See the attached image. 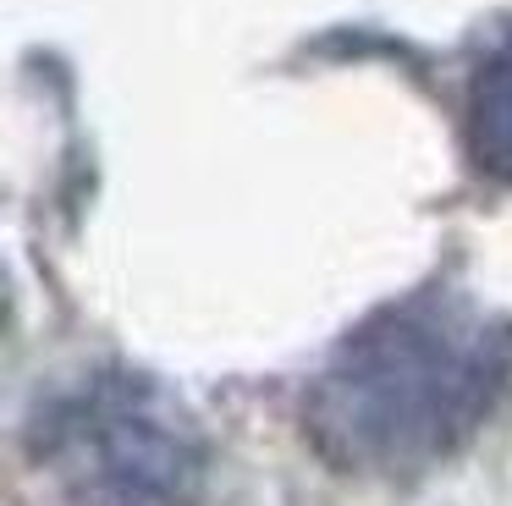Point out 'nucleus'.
Masks as SVG:
<instances>
[{
  "instance_id": "2",
  "label": "nucleus",
  "mask_w": 512,
  "mask_h": 506,
  "mask_svg": "<svg viewBox=\"0 0 512 506\" xmlns=\"http://www.w3.org/2000/svg\"><path fill=\"white\" fill-rule=\"evenodd\" d=\"M39 462L67 506H193L204 451L149 385L100 374L39 418Z\"/></svg>"
},
{
  "instance_id": "3",
  "label": "nucleus",
  "mask_w": 512,
  "mask_h": 506,
  "mask_svg": "<svg viewBox=\"0 0 512 506\" xmlns=\"http://www.w3.org/2000/svg\"><path fill=\"white\" fill-rule=\"evenodd\" d=\"M463 143L468 160L496 182H512V39L490 44L468 72L463 99Z\"/></svg>"
},
{
  "instance_id": "1",
  "label": "nucleus",
  "mask_w": 512,
  "mask_h": 506,
  "mask_svg": "<svg viewBox=\"0 0 512 506\" xmlns=\"http://www.w3.org/2000/svg\"><path fill=\"white\" fill-rule=\"evenodd\" d=\"M512 380V325L446 292H413L353 330L303 396V429L353 473L452 457Z\"/></svg>"
}]
</instances>
